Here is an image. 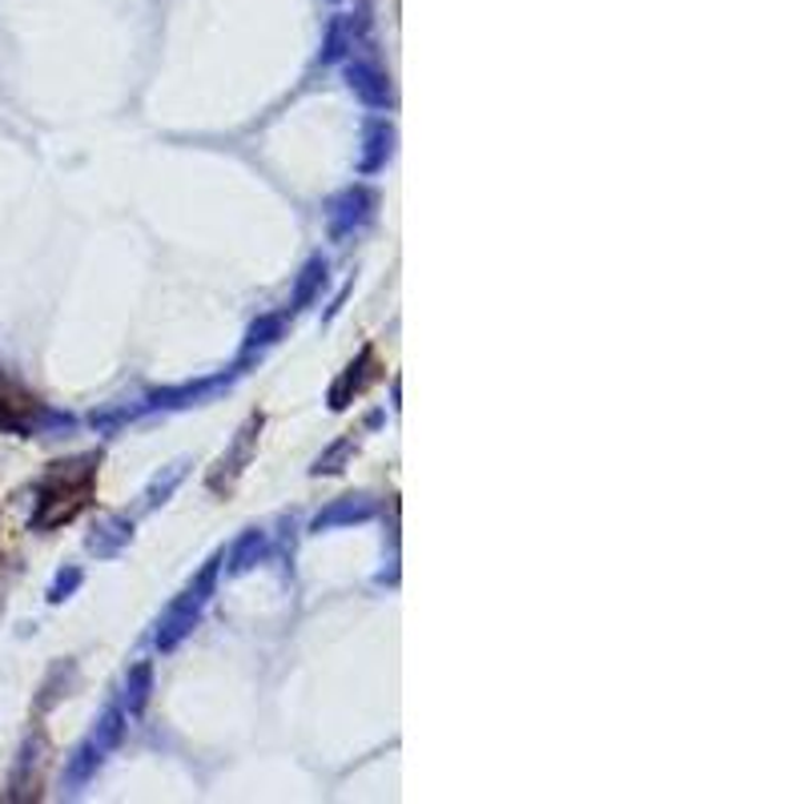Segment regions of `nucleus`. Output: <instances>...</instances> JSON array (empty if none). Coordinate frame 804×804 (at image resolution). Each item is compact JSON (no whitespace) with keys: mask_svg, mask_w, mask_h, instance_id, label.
I'll use <instances>...</instances> for the list:
<instances>
[{"mask_svg":"<svg viewBox=\"0 0 804 804\" xmlns=\"http://www.w3.org/2000/svg\"><path fill=\"white\" fill-rule=\"evenodd\" d=\"M350 446H354V439H342V443L334 446V451H330V455H322V459H318V466H314L318 475H322V471H339V463L350 455Z\"/></svg>","mask_w":804,"mask_h":804,"instance_id":"f3484780","label":"nucleus"},{"mask_svg":"<svg viewBox=\"0 0 804 804\" xmlns=\"http://www.w3.org/2000/svg\"><path fill=\"white\" fill-rule=\"evenodd\" d=\"M278 334H282V314H270L262 318V322H254V326H250V339H245V354H254V350L278 342Z\"/></svg>","mask_w":804,"mask_h":804,"instance_id":"2eb2a0df","label":"nucleus"},{"mask_svg":"<svg viewBox=\"0 0 804 804\" xmlns=\"http://www.w3.org/2000/svg\"><path fill=\"white\" fill-rule=\"evenodd\" d=\"M374 205H379V198H374L366 185H350V190H342L339 198L330 201V233L334 238H350L354 230H362V225L374 218Z\"/></svg>","mask_w":804,"mask_h":804,"instance_id":"20e7f679","label":"nucleus"},{"mask_svg":"<svg viewBox=\"0 0 804 804\" xmlns=\"http://www.w3.org/2000/svg\"><path fill=\"white\" fill-rule=\"evenodd\" d=\"M258 560H265V531H245L238 547L230 551V567L233 572H245V567H254Z\"/></svg>","mask_w":804,"mask_h":804,"instance_id":"f8f14e48","label":"nucleus"},{"mask_svg":"<svg viewBox=\"0 0 804 804\" xmlns=\"http://www.w3.org/2000/svg\"><path fill=\"white\" fill-rule=\"evenodd\" d=\"M350 86L359 89L366 105H391V86L379 73H371V69H350Z\"/></svg>","mask_w":804,"mask_h":804,"instance_id":"9b49d317","label":"nucleus"},{"mask_svg":"<svg viewBox=\"0 0 804 804\" xmlns=\"http://www.w3.org/2000/svg\"><path fill=\"white\" fill-rule=\"evenodd\" d=\"M374 511H379V503L374 499H366V495H346V499H339L330 511H322V515L314 519V531H326V527H334V523H362V519H371Z\"/></svg>","mask_w":804,"mask_h":804,"instance_id":"6e6552de","label":"nucleus"},{"mask_svg":"<svg viewBox=\"0 0 804 804\" xmlns=\"http://www.w3.org/2000/svg\"><path fill=\"white\" fill-rule=\"evenodd\" d=\"M181 475H185V463H173L170 471H165V479H161V475L153 479V488L145 491V503H149V507H153V503H161V499L170 495V491L181 483Z\"/></svg>","mask_w":804,"mask_h":804,"instance_id":"dca6fc26","label":"nucleus"},{"mask_svg":"<svg viewBox=\"0 0 804 804\" xmlns=\"http://www.w3.org/2000/svg\"><path fill=\"white\" fill-rule=\"evenodd\" d=\"M326 282V262L322 258H310L306 262V270H302V278H298V290H294V306L290 310H302L314 298V290Z\"/></svg>","mask_w":804,"mask_h":804,"instance_id":"ddd939ff","label":"nucleus"},{"mask_svg":"<svg viewBox=\"0 0 804 804\" xmlns=\"http://www.w3.org/2000/svg\"><path fill=\"white\" fill-rule=\"evenodd\" d=\"M97 463H101L97 455H81L69 459V463L49 466V475L41 479V491H37V515H32V523L41 531L73 523L89 507V499H93Z\"/></svg>","mask_w":804,"mask_h":804,"instance_id":"f257e3e1","label":"nucleus"},{"mask_svg":"<svg viewBox=\"0 0 804 804\" xmlns=\"http://www.w3.org/2000/svg\"><path fill=\"white\" fill-rule=\"evenodd\" d=\"M218 563H222V555H213V560L198 572V580H193L190 587L170 603V612L161 615V624H158V647L161 652H173V647L190 635V627L198 624L201 607H205V600H210V592H213V580H218Z\"/></svg>","mask_w":804,"mask_h":804,"instance_id":"f03ea898","label":"nucleus"},{"mask_svg":"<svg viewBox=\"0 0 804 804\" xmlns=\"http://www.w3.org/2000/svg\"><path fill=\"white\" fill-rule=\"evenodd\" d=\"M121 724H125V712L121 708H109L105 716H101V724L89 732V741L81 744V748L73 752V761H69V784H86L89 776L97 773V764L105 761L109 752L117 748V741H121Z\"/></svg>","mask_w":804,"mask_h":804,"instance_id":"7ed1b4c3","label":"nucleus"},{"mask_svg":"<svg viewBox=\"0 0 804 804\" xmlns=\"http://www.w3.org/2000/svg\"><path fill=\"white\" fill-rule=\"evenodd\" d=\"M391 141H394V129L386 125V121H371L366 125V158H362V170L374 173L386 165V158H391Z\"/></svg>","mask_w":804,"mask_h":804,"instance_id":"9d476101","label":"nucleus"},{"mask_svg":"<svg viewBox=\"0 0 804 804\" xmlns=\"http://www.w3.org/2000/svg\"><path fill=\"white\" fill-rule=\"evenodd\" d=\"M258 431H262V414H254L250 423L238 431V439H233V446L222 455V463H218V471L210 475V488L213 491H222V488H230L233 479L242 475L245 471V463L254 459V446H258Z\"/></svg>","mask_w":804,"mask_h":804,"instance_id":"39448f33","label":"nucleus"},{"mask_svg":"<svg viewBox=\"0 0 804 804\" xmlns=\"http://www.w3.org/2000/svg\"><path fill=\"white\" fill-rule=\"evenodd\" d=\"M129 535H133V523L113 515L97 527V535H89V551H93V555H117V551L129 543Z\"/></svg>","mask_w":804,"mask_h":804,"instance_id":"1a4fd4ad","label":"nucleus"},{"mask_svg":"<svg viewBox=\"0 0 804 804\" xmlns=\"http://www.w3.org/2000/svg\"><path fill=\"white\" fill-rule=\"evenodd\" d=\"M32 414H37V399H29L9 382H0V426L4 431H24L32 423Z\"/></svg>","mask_w":804,"mask_h":804,"instance_id":"423d86ee","label":"nucleus"},{"mask_svg":"<svg viewBox=\"0 0 804 804\" xmlns=\"http://www.w3.org/2000/svg\"><path fill=\"white\" fill-rule=\"evenodd\" d=\"M149 684H153V667H149V664H138L133 672H129V684H125V708H129V712H141V708H145Z\"/></svg>","mask_w":804,"mask_h":804,"instance_id":"4468645a","label":"nucleus"},{"mask_svg":"<svg viewBox=\"0 0 804 804\" xmlns=\"http://www.w3.org/2000/svg\"><path fill=\"white\" fill-rule=\"evenodd\" d=\"M77 583H81V572H77V567H73V572H69V575L61 572V575H57V583H53V587H49V600H53V603H61L64 595L73 592Z\"/></svg>","mask_w":804,"mask_h":804,"instance_id":"a211bd4d","label":"nucleus"},{"mask_svg":"<svg viewBox=\"0 0 804 804\" xmlns=\"http://www.w3.org/2000/svg\"><path fill=\"white\" fill-rule=\"evenodd\" d=\"M371 362H374V350H362V359H359V362H350L346 374H342V379L334 382V391H330V406H334V411L350 406V394H359L362 386H366V382L379 379V371H366Z\"/></svg>","mask_w":804,"mask_h":804,"instance_id":"0eeeda50","label":"nucleus"}]
</instances>
